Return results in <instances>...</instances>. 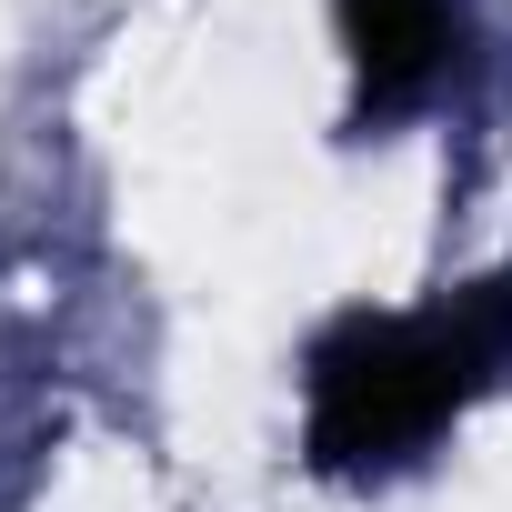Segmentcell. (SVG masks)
<instances>
[{"mask_svg": "<svg viewBox=\"0 0 512 512\" xmlns=\"http://www.w3.org/2000/svg\"><path fill=\"white\" fill-rule=\"evenodd\" d=\"M342 31H352V51H362L372 101H402V91L442 61L452 11H442V0H342Z\"/></svg>", "mask_w": 512, "mask_h": 512, "instance_id": "2", "label": "cell"}, {"mask_svg": "<svg viewBox=\"0 0 512 512\" xmlns=\"http://www.w3.org/2000/svg\"><path fill=\"white\" fill-rule=\"evenodd\" d=\"M502 352H512V282L462 322H342L312 352V452L332 472L412 452Z\"/></svg>", "mask_w": 512, "mask_h": 512, "instance_id": "1", "label": "cell"}]
</instances>
